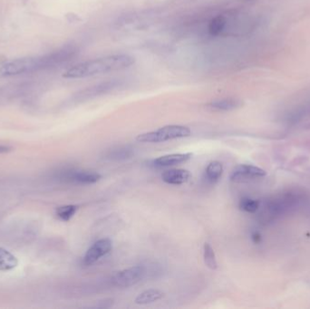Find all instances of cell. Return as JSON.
<instances>
[{
  "instance_id": "6da1fadb",
  "label": "cell",
  "mask_w": 310,
  "mask_h": 309,
  "mask_svg": "<svg viewBox=\"0 0 310 309\" xmlns=\"http://www.w3.org/2000/svg\"><path fill=\"white\" fill-rule=\"evenodd\" d=\"M134 64V58L128 55H107L88 60L71 67L64 74L65 78H86L89 76L122 70Z\"/></svg>"
},
{
  "instance_id": "5bb4252c",
  "label": "cell",
  "mask_w": 310,
  "mask_h": 309,
  "mask_svg": "<svg viewBox=\"0 0 310 309\" xmlns=\"http://www.w3.org/2000/svg\"><path fill=\"white\" fill-rule=\"evenodd\" d=\"M241 106V102L233 99V98H227V99H221V100H216L211 102L208 105L210 109L214 110V111H232V110L237 109Z\"/></svg>"
},
{
  "instance_id": "3957f363",
  "label": "cell",
  "mask_w": 310,
  "mask_h": 309,
  "mask_svg": "<svg viewBox=\"0 0 310 309\" xmlns=\"http://www.w3.org/2000/svg\"><path fill=\"white\" fill-rule=\"evenodd\" d=\"M78 50L74 46H66L47 55L38 56L40 70L61 67L77 55Z\"/></svg>"
},
{
  "instance_id": "5b68a950",
  "label": "cell",
  "mask_w": 310,
  "mask_h": 309,
  "mask_svg": "<svg viewBox=\"0 0 310 309\" xmlns=\"http://www.w3.org/2000/svg\"><path fill=\"white\" fill-rule=\"evenodd\" d=\"M146 267L137 265L119 271L113 277L112 281L114 286L119 287H130L141 281L146 277Z\"/></svg>"
},
{
  "instance_id": "9c48e42d",
  "label": "cell",
  "mask_w": 310,
  "mask_h": 309,
  "mask_svg": "<svg viewBox=\"0 0 310 309\" xmlns=\"http://www.w3.org/2000/svg\"><path fill=\"white\" fill-rule=\"evenodd\" d=\"M63 179L80 184H94L101 180L102 175L95 172H88V171H70L67 172L62 176Z\"/></svg>"
},
{
  "instance_id": "30bf717a",
  "label": "cell",
  "mask_w": 310,
  "mask_h": 309,
  "mask_svg": "<svg viewBox=\"0 0 310 309\" xmlns=\"http://www.w3.org/2000/svg\"><path fill=\"white\" fill-rule=\"evenodd\" d=\"M193 153H172L163 156H160L152 161V165L154 168H165L173 165L181 164L192 159Z\"/></svg>"
},
{
  "instance_id": "e0dca14e",
  "label": "cell",
  "mask_w": 310,
  "mask_h": 309,
  "mask_svg": "<svg viewBox=\"0 0 310 309\" xmlns=\"http://www.w3.org/2000/svg\"><path fill=\"white\" fill-rule=\"evenodd\" d=\"M78 207L75 205H66L56 209L55 214L63 221H69L77 212Z\"/></svg>"
},
{
  "instance_id": "d6986e66",
  "label": "cell",
  "mask_w": 310,
  "mask_h": 309,
  "mask_svg": "<svg viewBox=\"0 0 310 309\" xmlns=\"http://www.w3.org/2000/svg\"><path fill=\"white\" fill-rule=\"evenodd\" d=\"M226 25V19L222 16H218L213 18L209 25V31L212 35H220Z\"/></svg>"
},
{
  "instance_id": "7a4b0ae2",
  "label": "cell",
  "mask_w": 310,
  "mask_h": 309,
  "mask_svg": "<svg viewBox=\"0 0 310 309\" xmlns=\"http://www.w3.org/2000/svg\"><path fill=\"white\" fill-rule=\"evenodd\" d=\"M192 134V131L183 126H166L155 131L141 133L136 137L139 142H163L180 138L189 137Z\"/></svg>"
},
{
  "instance_id": "9a60e30c",
  "label": "cell",
  "mask_w": 310,
  "mask_h": 309,
  "mask_svg": "<svg viewBox=\"0 0 310 309\" xmlns=\"http://www.w3.org/2000/svg\"><path fill=\"white\" fill-rule=\"evenodd\" d=\"M205 172H206V178H207V180L210 182H212V183H215L222 176L223 166H222V163L220 162V161L213 160V161L209 163Z\"/></svg>"
},
{
  "instance_id": "7c38bea8",
  "label": "cell",
  "mask_w": 310,
  "mask_h": 309,
  "mask_svg": "<svg viewBox=\"0 0 310 309\" xmlns=\"http://www.w3.org/2000/svg\"><path fill=\"white\" fill-rule=\"evenodd\" d=\"M163 297H164V293L161 290L151 289L139 294L134 299V302L137 305H148L161 300Z\"/></svg>"
},
{
  "instance_id": "ffe728a7",
  "label": "cell",
  "mask_w": 310,
  "mask_h": 309,
  "mask_svg": "<svg viewBox=\"0 0 310 309\" xmlns=\"http://www.w3.org/2000/svg\"><path fill=\"white\" fill-rule=\"evenodd\" d=\"M259 201L253 200L251 198H242L240 200L239 207L241 211L249 212V213H255L259 209Z\"/></svg>"
},
{
  "instance_id": "8992f818",
  "label": "cell",
  "mask_w": 310,
  "mask_h": 309,
  "mask_svg": "<svg viewBox=\"0 0 310 309\" xmlns=\"http://www.w3.org/2000/svg\"><path fill=\"white\" fill-rule=\"evenodd\" d=\"M113 250V242L110 239H101L94 242L88 249L84 257V264L86 266H91L100 258L110 253Z\"/></svg>"
},
{
  "instance_id": "4fadbf2b",
  "label": "cell",
  "mask_w": 310,
  "mask_h": 309,
  "mask_svg": "<svg viewBox=\"0 0 310 309\" xmlns=\"http://www.w3.org/2000/svg\"><path fill=\"white\" fill-rule=\"evenodd\" d=\"M18 265L17 258L11 252L0 246V271H10Z\"/></svg>"
},
{
  "instance_id": "52a82bcc",
  "label": "cell",
  "mask_w": 310,
  "mask_h": 309,
  "mask_svg": "<svg viewBox=\"0 0 310 309\" xmlns=\"http://www.w3.org/2000/svg\"><path fill=\"white\" fill-rule=\"evenodd\" d=\"M266 176V172L263 169L254 165L241 164L237 166L231 175V180L236 182L247 181L258 178Z\"/></svg>"
},
{
  "instance_id": "ac0fdd59",
  "label": "cell",
  "mask_w": 310,
  "mask_h": 309,
  "mask_svg": "<svg viewBox=\"0 0 310 309\" xmlns=\"http://www.w3.org/2000/svg\"><path fill=\"white\" fill-rule=\"evenodd\" d=\"M133 155V149H130L127 147H122V148H118V149L113 150L110 153H108V159L113 160H122L128 159Z\"/></svg>"
},
{
  "instance_id": "277c9868",
  "label": "cell",
  "mask_w": 310,
  "mask_h": 309,
  "mask_svg": "<svg viewBox=\"0 0 310 309\" xmlns=\"http://www.w3.org/2000/svg\"><path fill=\"white\" fill-rule=\"evenodd\" d=\"M39 60L37 57H23L9 61L0 67L1 76H13V75L29 74L39 71Z\"/></svg>"
},
{
  "instance_id": "2e32d148",
  "label": "cell",
  "mask_w": 310,
  "mask_h": 309,
  "mask_svg": "<svg viewBox=\"0 0 310 309\" xmlns=\"http://www.w3.org/2000/svg\"><path fill=\"white\" fill-rule=\"evenodd\" d=\"M203 258L206 266H208L210 270H217L218 263H217L216 255L212 246L209 243H205L203 245Z\"/></svg>"
},
{
  "instance_id": "7402d4cb",
  "label": "cell",
  "mask_w": 310,
  "mask_h": 309,
  "mask_svg": "<svg viewBox=\"0 0 310 309\" xmlns=\"http://www.w3.org/2000/svg\"><path fill=\"white\" fill-rule=\"evenodd\" d=\"M252 240L255 243H259V241L261 240L260 235H259L258 232H254V233L252 234Z\"/></svg>"
},
{
  "instance_id": "44dd1931",
  "label": "cell",
  "mask_w": 310,
  "mask_h": 309,
  "mask_svg": "<svg viewBox=\"0 0 310 309\" xmlns=\"http://www.w3.org/2000/svg\"><path fill=\"white\" fill-rule=\"evenodd\" d=\"M11 147L9 146H5V145H0V154L1 153H9L11 151Z\"/></svg>"
},
{
  "instance_id": "ba28073f",
  "label": "cell",
  "mask_w": 310,
  "mask_h": 309,
  "mask_svg": "<svg viewBox=\"0 0 310 309\" xmlns=\"http://www.w3.org/2000/svg\"><path fill=\"white\" fill-rule=\"evenodd\" d=\"M121 85V82L119 81H109V82L102 83L96 86L88 87L85 90L79 92L78 94L75 95L76 100L84 101V100H88L91 98L96 97L101 94H107L111 91L116 89Z\"/></svg>"
},
{
  "instance_id": "8fae6325",
  "label": "cell",
  "mask_w": 310,
  "mask_h": 309,
  "mask_svg": "<svg viewBox=\"0 0 310 309\" xmlns=\"http://www.w3.org/2000/svg\"><path fill=\"white\" fill-rule=\"evenodd\" d=\"M191 173L183 169H171L161 173V179L165 183L171 185H181L190 180Z\"/></svg>"
}]
</instances>
